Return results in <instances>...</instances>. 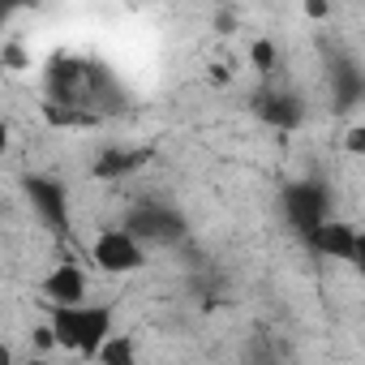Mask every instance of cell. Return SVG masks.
I'll list each match as a JSON object with an SVG mask.
<instances>
[{"label":"cell","instance_id":"30bf717a","mask_svg":"<svg viewBox=\"0 0 365 365\" xmlns=\"http://www.w3.org/2000/svg\"><path fill=\"white\" fill-rule=\"evenodd\" d=\"M250 65L258 69V78H262V82H267V78H275V65H279L275 43H271V39H254V43H250Z\"/></svg>","mask_w":365,"mask_h":365},{"label":"cell","instance_id":"277c9868","mask_svg":"<svg viewBox=\"0 0 365 365\" xmlns=\"http://www.w3.org/2000/svg\"><path fill=\"white\" fill-rule=\"evenodd\" d=\"M91 262L103 275H129V271H138L146 262V245L129 228H103L91 241Z\"/></svg>","mask_w":365,"mask_h":365},{"label":"cell","instance_id":"5b68a950","mask_svg":"<svg viewBox=\"0 0 365 365\" xmlns=\"http://www.w3.org/2000/svg\"><path fill=\"white\" fill-rule=\"evenodd\" d=\"M22 190H26V202H31V211L39 215V224L43 228H52V232H69V224H73V207H69V190L61 185L56 176H26L22 180Z\"/></svg>","mask_w":365,"mask_h":365},{"label":"cell","instance_id":"7c38bea8","mask_svg":"<svg viewBox=\"0 0 365 365\" xmlns=\"http://www.w3.org/2000/svg\"><path fill=\"white\" fill-rule=\"evenodd\" d=\"M344 150L356 155V159L365 155V125H348V129H344Z\"/></svg>","mask_w":365,"mask_h":365},{"label":"cell","instance_id":"8992f818","mask_svg":"<svg viewBox=\"0 0 365 365\" xmlns=\"http://www.w3.org/2000/svg\"><path fill=\"white\" fill-rule=\"evenodd\" d=\"M356 237H361V228L356 224H348V220H322L309 237H305V245L318 254V258H331V262H348L352 267V254H356Z\"/></svg>","mask_w":365,"mask_h":365},{"label":"cell","instance_id":"ba28073f","mask_svg":"<svg viewBox=\"0 0 365 365\" xmlns=\"http://www.w3.org/2000/svg\"><path fill=\"white\" fill-rule=\"evenodd\" d=\"M254 112L262 116V125L301 129V120H305V99L292 95V91H271V86H262L258 99H254Z\"/></svg>","mask_w":365,"mask_h":365},{"label":"cell","instance_id":"4fadbf2b","mask_svg":"<svg viewBox=\"0 0 365 365\" xmlns=\"http://www.w3.org/2000/svg\"><path fill=\"white\" fill-rule=\"evenodd\" d=\"M301 9H305V18H314V22H322V18L331 14L327 0H301Z\"/></svg>","mask_w":365,"mask_h":365},{"label":"cell","instance_id":"2e32d148","mask_svg":"<svg viewBox=\"0 0 365 365\" xmlns=\"http://www.w3.org/2000/svg\"><path fill=\"white\" fill-rule=\"evenodd\" d=\"M5 65H9V69H22V65H26V56H22V48H18V43H9V48H5Z\"/></svg>","mask_w":365,"mask_h":365},{"label":"cell","instance_id":"8fae6325","mask_svg":"<svg viewBox=\"0 0 365 365\" xmlns=\"http://www.w3.org/2000/svg\"><path fill=\"white\" fill-rule=\"evenodd\" d=\"M95 361H103V365H129L133 361V339H125V335H108L103 339V348H99V356Z\"/></svg>","mask_w":365,"mask_h":365},{"label":"cell","instance_id":"7a4b0ae2","mask_svg":"<svg viewBox=\"0 0 365 365\" xmlns=\"http://www.w3.org/2000/svg\"><path fill=\"white\" fill-rule=\"evenodd\" d=\"M279 207H284L288 228H297L301 237H309L322 220H331V190L322 185L318 176H301V180H292V185H284Z\"/></svg>","mask_w":365,"mask_h":365},{"label":"cell","instance_id":"9c48e42d","mask_svg":"<svg viewBox=\"0 0 365 365\" xmlns=\"http://www.w3.org/2000/svg\"><path fill=\"white\" fill-rule=\"evenodd\" d=\"M146 159H150V150H133V146H112V150H103V155H99V163H95V176H99V180H120V176L138 172V168H142Z\"/></svg>","mask_w":365,"mask_h":365},{"label":"cell","instance_id":"9a60e30c","mask_svg":"<svg viewBox=\"0 0 365 365\" xmlns=\"http://www.w3.org/2000/svg\"><path fill=\"white\" fill-rule=\"evenodd\" d=\"M26 5H35V0H0V18H14V14L26 9Z\"/></svg>","mask_w":365,"mask_h":365},{"label":"cell","instance_id":"3957f363","mask_svg":"<svg viewBox=\"0 0 365 365\" xmlns=\"http://www.w3.org/2000/svg\"><path fill=\"white\" fill-rule=\"evenodd\" d=\"M125 228L150 250V245H172L185 237V215H180L172 202H138L125 220Z\"/></svg>","mask_w":365,"mask_h":365},{"label":"cell","instance_id":"5bb4252c","mask_svg":"<svg viewBox=\"0 0 365 365\" xmlns=\"http://www.w3.org/2000/svg\"><path fill=\"white\" fill-rule=\"evenodd\" d=\"M352 267H356V275L365 279V228H361V237H356V254H352Z\"/></svg>","mask_w":365,"mask_h":365},{"label":"cell","instance_id":"52a82bcc","mask_svg":"<svg viewBox=\"0 0 365 365\" xmlns=\"http://www.w3.org/2000/svg\"><path fill=\"white\" fill-rule=\"evenodd\" d=\"M39 292H43L48 305H78V301L91 297V275H86L73 258H65V262H56V267L39 279Z\"/></svg>","mask_w":365,"mask_h":365},{"label":"cell","instance_id":"6da1fadb","mask_svg":"<svg viewBox=\"0 0 365 365\" xmlns=\"http://www.w3.org/2000/svg\"><path fill=\"white\" fill-rule=\"evenodd\" d=\"M48 327L56 335V348L95 361L99 348H103V339L112 335V305H91V301L48 305Z\"/></svg>","mask_w":365,"mask_h":365}]
</instances>
